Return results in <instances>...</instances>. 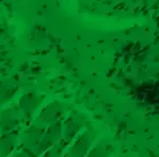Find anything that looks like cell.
Instances as JSON below:
<instances>
[{"label":"cell","mask_w":159,"mask_h":157,"mask_svg":"<svg viewBox=\"0 0 159 157\" xmlns=\"http://www.w3.org/2000/svg\"><path fill=\"white\" fill-rule=\"evenodd\" d=\"M44 128L40 126H31L25 132L24 136V153L31 157L37 156V149L40 139L43 137Z\"/></svg>","instance_id":"6da1fadb"},{"label":"cell","mask_w":159,"mask_h":157,"mask_svg":"<svg viewBox=\"0 0 159 157\" xmlns=\"http://www.w3.org/2000/svg\"><path fill=\"white\" fill-rule=\"evenodd\" d=\"M62 132H63V128L61 121L52 123L48 128H47V130L44 132L43 137L40 139L39 146H38V149H37V156L45 153L46 150H48L51 147H53L55 145V143L61 139Z\"/></svg>","instance_id":"7a4b0ae2"},{"label":"cell","mask_w":159,"mask_h":157,"mask_svg":"<svg viewBox=\"0 0 159 157\" xmlns=\"http://www.w3.org/2000/svg\"><path fill=\"white\" fill-rule=\"evenodd\" d=\"M94 139L91 132H84L70 147L64 157H85Z\"/></svg>","instance_id":"3957f363"},{"label":"cell","mask_w":159,"mask_h":157,"mask_svg":"<svg viewBox=\"0 0 159 157\" xmlns=\"http://www.w3.org/2000/svg\"><path fill=\"white\" fill-rule=\"evenodd\" d=\"M62 114L63 107L61 103H49L40 111L39 116L37 118V122L39 125H52V123L57 122L58 119L62 117Z\"/></svg>","instance_id":"277c9868"},{"label":"cell","mask_w":159,"mask_h":157,"mask_svg":"<svg viewBox=\"0 0 159 157\" xmlns=\"http://www.w3.org/2000/svg\"><path fill=\"white\" fill-rule=\"evenodd\" d=\"M43 97L36 93V92H28V93L24 94L23 97L20 98L18 107L25 116L29 117L43 103Z\"/></svg>","instance_id":"5b68a950"},{"label":"cell","mask_w":159,"mask_h":157,"mask_svg":"<svg viewBox=\"0 0 159 157\" xmlns=\"http://www.w3.org/2000/svg\"><path fill=\"white\" fill-rule=\"evenodd\" d=\"M19 123V113L18 110L14 107L5 109L0 114V128L6 132L14 130Z\"/></svg>","instance_id":"8992f818"},{"label":"cell","mask_w":159,"mask_h":157,"mask_svg":"<svg viewBox=\"0 0 159 157\" xmlns=\"http://www.w3.org/2000/svg\"><path fill=\"white\" fill-rule=\"evenodd\" d=\"M83 126V118L80 114H72L71 117H68L66 120L65 125H64V141L65 143H70L77 132H80V129L82 128Z\"/></svg>","instance_id":"52a82bcc"},{"label":"cell","mask_w":159,"mask_h":157,"mask_svg":"<svg viewBox=\"0 0 159 157\" xmlns=\"http://www.w3.org/2000/svg\"><path fill=\"white\" fill-rule=\"evenodd\" d=\"M18 143L17 132H6L0 137V157H7Z\"/></svg>","instance_id":"ba28073f"},{"label":"cell","mask_w":159,"mask_h":157,"mask_svg":"<svg viewBox=\"0 0 159 157\" xmlns=\"http://www.w3.org/2000/svg\"><path fill=\"white\" fill-rule=\"evenodd\" d=\"M17 91V86L12 81H0V106L8 102Z\"/></svg>","instance_id":"9c48e42d"},{"label":"cell","mask_w":159,"mask_h":157,"mask_svg":"<svg viewBox=\"0 0 159 157\" xmlns=\"http://www.w3.org/2000/svg\"><path fill=\"white\" fill-rule=\"evenodd\" d=\"M111 154V146L109 144H99L86 154L85 157H109Z\"/></svg>","instance_id":"30bf717a"},{"label":"cell","mask_w":159,"mask_h":157,"mask_svg":"<svg viewBox=\"0 0 159 157\" xmlns=\"http://www.w3.org/2000/svg\"><path fill=\"white\" fill-rule=\"evenodd\" d=\"M63 147L64 145H54L48 150H46L42 155V157H61L63 153Z\"/></svg>","instance_id":"8fae6325"},{"label":"cell","mask_w":159,"mask_h":157,"mask_svg":"<svg viewBox=\"0 0 159 157\" xmlns=\"http://www.w3.org/2000/svg\"><path fill=\"white\" fill-rule=\"evenodd\" d=\"M12 157H28V155L25 154L24 151H20V153H17L16 155H14Z\"/></svg>","instance_id":"7c38bea8"}]
</instances>
